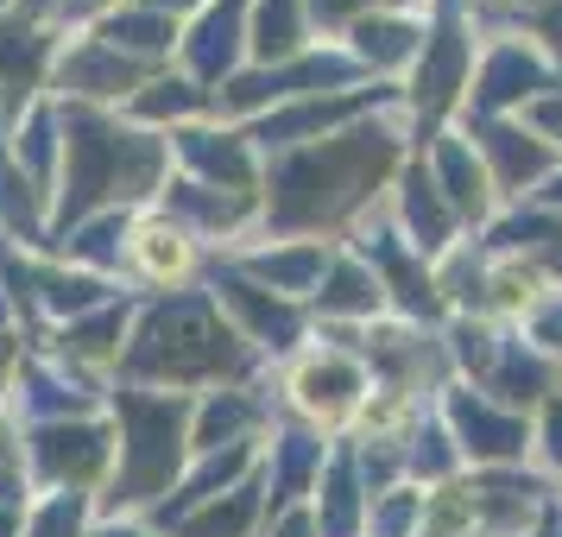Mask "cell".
Returning <instances> with one entry per match:
<instances>
[{"label":"cell","instance_id":"1","mask_svg":"<svg viewBox=\"0 0 562 537\" xmlns=\"http://www.w3.org/2000/svg\"><path fill=\"white\" fill-rule=\"evenodd\" d=\"M405 158H411V133L398 108L373 114V121H355L335 139L266 158L259 228L279 234V240H329V234L355 228L360 215L392 190Z\"/></svg>","mask_w":562,"mask_h":537},{"label":"cell","instance_id":"2","mask_svg":"<svg viewBox=\"0 0 562 537\" xmlns=\"http://www.w3.org/2000/svg\"><path fill=\"white\" fill-rule=\"evenodd\" d=\"M64 121V171H57V197H52V240L102 215V209H153L158 190L171 183V139L153 127H133L114 108H89V102H57Z\"/></svg>","mask_w":562,"mask_h":537},{"label":"cell","instance_id":"3","mask_svg":"<svg viewBox=\"0 0 562 537\" xmlns=\"http://www.w3.org/2000/svg\"><path fill=\"white\" fill-rule=\"evenodd\" d=\"M259 355L240 342L209 291H165L139 298V316L127 329V348L114 360V385H146V392H215V385H247Z\"/></svg>","mask_w":562,"mask_h":537},{"label":"cell","instance_id":"4","mask_svg":"<svg viewBox=\"0 0 562 537\" xmlns=\"http://www.w3.org/2000/svg\"><path fill=\"white\" fill-rule=\"evenodd\" d=\"M190 411L196 392H146V385L108 380V417H114V474L95 493V518H146V512L183 481L190 468Z\"/></svg>","mask_w":562,"mask_h":537},{"label":"cell","instance_id":"5","mask_svg":"<svg viewBox=\"0 0 562 537\" xmlns=\"http://www.w3.org/2000/svg\"><path fill=\"white\" fill-rule=\"evenodd\" d=\"M405 102V82H360V89H335V96H304V102H284L272 114L247 121V139H254L259 158L297 153V146H316V139H335L355 121H373V114H392Z\"/></svg>","mask_w":562,"mask_h":537},{"label":"cell","instance_id":"6","mask_svg":"<svg viewBox=\"0 0 562 537\" xmlns=\"http://www.w3.org/2000/svg\"><path fill=\"white\" fill-rule=\"evenodd\" d=\"M20 443H26V481L38 493H95V486H108L114 449H121L108 411L70 417V424H32V430H20Z\"/></svg>","mask_w":562,"mask_h":537},{"label":"cell","instance_id":"7","mask_svg":"<svg viewBox=\"0 0 562 537\" xmlns=\"http://www.w3.org/2000/svg\"><path fill=\"white\" fill-rule=\"evenodd\" d=\"M348 234H355L348 254H360L367 266H373V279H380L392 316H405V323H417V329L449 323V304H442V291H436V279H430V259L411 254V240L398 234L392 209H367Z\"/></svg>","mask_w":562,"mask_h":537},{"label":"cell","instance_id":"8","mask_svg":"<svg viewBox=\"0 0 562 537\" xmlns=\"http://www.w3.org/2000/svg\"><path fill=\"white\" fill-rule=\"evenodd\" d=\"M367 392H373V380H367L360 355L323 342V348L291 355V373H284V417H297V424H310V430H323V436H348V424H355L360 405H367Z\"/></svg>","mask_w":562,"mask_h":537},{"label":"cell","instance_id":"9","mask_svg":"<svg viewBox=\"0 0 562 537\" xmlns=\"http://www.w3.org/2000/svg\"><path fill=\"white\" fill-rule=\"evenodd\" d=\"M562 89L557 64L537 52L525 32H499V38H486V52L474 57V77H468V102H461V127L468 121H512V114H525L537 96H550Z\"/></svg>","mask_w":562,"mask_h":537},{"label":"cell","instance_id":"10","mask_svg":"<svg viewBox=\"0 0 562 537\" xmlns=\"http://www.w3.org/2000/svg\"><path fill=\"white\" fill-rule=\"evenodd\" d=\"M203 291L215 298V310H222L234 329H240V342H247L259 360H291V355H304V335H310V310H304V304L272 298L266 284H254L247 272H234L228 259H215V266H209Z\"/></svg>","mask_w":562,"mask_h":537},{"label":"cell","instance_id":"11","mask_svg":"<svg viewBox=\"0 0 562 537\" xmlns=\"http://www.w3.org/2000/svg\"><path fill=\"white\" fill-rule=\"evenodd\" d=\"M7 411L20 417V430L32 424H70V417H102L108 411V380L70 367L64 355L38 348L32 342L20 367H13V385H7Z\"/></svg>","mask_w":562,"mask_h":537},{"label":"cell","instance_id":"12","mask_svg":"<svg viewBox=\"0 0 562 537\" xmlns=\"http://www.w3.org/2000/svg\"><path fill=\"white\" fill-rule=\"evenodd\" d=\"M436 411H442V424H449L468 468H525V456H531V417L525 411L493 405L481 385H461V380L436 392Z\"/></svg>","mask_w":562,"mask_h":537},{"label":"cell","instance_id":"13","mask_svg":"<svg viewBox=\"0 0 562 537\" xmlns=\"http://www.w3.org/2000/svg\"><path fill=\"white\" fill-rule=\"evenodd\" d=\"M171 165L178 178L209 183V190H228V197H259L266 183V158L254 153L247 127H228V121H190V127H171Z\"/></svg>","mask_w":562,"mask_h":537},{"label":"cell","instance_id":"14","mask_svg":"<svg viewBox=\"0 0 562 537\" xmlns=\"http://www.w3.org/2000/svg\"><path fill=\"white\" fill-rule=\"evenodd\" d=\"M158 70H146V64H133V57L108 52L102 38L89 32V38H77V45H64L57 52V70H52V102H89V108H121L153 82Z\"/></svg>","mask_w":562,"mask_h":537},{"label":"cell","instance_id":"15","mask_svg":"<svg viewBox=\"0 0 562 537\" xmlns=\"http://www.w3.org/2000/svg\"><path fill=\"white\" fill-rule=\"evenodd\" d=\"M468 139H474V153H481L486 178L499 190V209L512 203H531L543 178L562 165L557 146H543L531 127H518V121H468Z\"/></svg>","mask_w":562,"mask_h":537},{"label":"cell","instance_id":"16","mask_svg":"<svg viewBox=\"0 0 562 537\" xmlns=\"http://www.w3.org/2000/svg\"><path fill=\"white\" fill-rule=\"evenodd\" d=\"M247 13H254V0H209L203 13L183 26L178 70L190 82H203L209 96H215L234 70H247Z\"/></svg>","mask_w":562,"mask_h":537},{"label":"cell","instance_id":"17","mask_svg":"<svg viewBox=\"0 0 562 537\" xmlns=\"http://www.w3.org/2000/svg\"><path fill=\"white\" fill-rule=\"evenodd\" d=\"M57 52H64L57 26H32L20 13L0 20V127H13V121L52 89Z\"/></svg>","mask_w":562,"mask_h":537},{"label":"cell","instance_id":"18","mask_svg":"<svg viewBox=\"0 0 562 537\" xmlns=\"http://www.w3.org/2000/svg\"><path fill=\"white\" fill-rule=\"evenodd\" d=\"M203 272V247L158 209H139L133 215V234H127V272L121 279L146 284L153 298L165 291H190V279Z\"/></svg>","mask_w":562,"mask_h":537},{"label":"cell","instance_id":"19","mask_svg":"<svg viewBox=\"0 0 562 537\" xmlns=\"http://www.w3.org/2000/svg\"><path fill=\"white\" fill-rule=\"evenodd\" d=\"M158 215H171L196 247L203 240H215L222 254H228L240 234H254L259 228V197H228V190H209V183H190L171 171V183L158 190Z\"/></svg>","mask_w":562,"mask_h":537},{"label":"cell","instance_id":"20","mask_svg":"<svg viewBox=\"0 0 562 537\" xmlns=\"http://www.w3.org/2000/svg\"><path fill=\"white\" fill-rule=\"evenodd\" d=\"M417 158H424V171L436 178L442 203L461 215V228H486V222L499 215V190H493L481 153H474V139H468L461 127H442Z\"/></svg>","mask_w":562,"mask_h":537},{"label":"cell","instance_id":"21","mask_svg":"<svg viewBox=\"0 0 562 537\" xmlns=\"http://www.w3.org/2000/svg\"><path fill=\"white\" fill-rule=\"evenodd\" d=\"M392 222H398V234L411 240V254L430 259V266L449 254V247H461V215L442 203V190H436V178L424 171L417 153H411L405 171L392 178Z\"/></svg>","mask_w":562,"mask_h":537},{"label":"cell","instance_id":"22","mask_svg":"<svg viewBox=\"0 0 562 537\" xmlns=\"http://www.w3.org/2000/svg\"><path fill=\"white\" fill-rule=\"evenodd\" d=\"M335 436L310 430L297 417H272V443H266V468H259V481H266V512L279 518L291 506H310V486L323 474V456H329Z\"/></svg>","mask_w":562,"mask_h":537},{"label":"cell","instance_id":"23","mask_svg":"<svg viewBox=\"0 0 562 537\" xmlns=\"http://www.w3.org/2000/svg\"><path fill=\"white\" fill-rule=\"evenodd\" d=\"M222 259H228L234 272H247L254 284H266L272 298L310 304L335 259V240H259V247H228Z\"/></svg>","mask_w":562,"mask_h":537},{"label":"cell","instance_id":"24","mask_svg":"<svg viewBox=\"0 0 562 537\" xmlns=\"http://www.w3.org/2000/svg\"><path fill=\"white\" fill-rule=\"evenodd\" d=\"M279 411L266 399V385H215V392H196V411H190V456H215L228 443H259V430L272 424Z\"/></svg>","mask_w":562,"mask_h":537},{"label":"cell","instance_id":"25","mask_svg":"<svg viewBox=\"0 0 562 537\" xmlns=\"http://www.w3.org/2000/svg\"><path fill=\"white\" fill-rule=\"evenodd\" d=\"M304 310L323 329H367V323L385 316V291H380V279H373L367 259L348 254V247H335L329 272H323V284H316V298H310Z\"/></svg>","mask_w":562,"mask_h":537},{"label":"cell","instance_id":"26","mask_svg":"<svg viewBox=\"0 0 562 537\" xmlns=\"http://www.w3.org/2000/svg\"><path fill=\"white\" fill-rule=\"evenodd\" d=\"M133 316H139V298L133 291H121L114 304L89 310V316H77V323H64V329L52 335V342H38V348H52V355H64L70 367H82V373H114V360H121V348H127V329Z\"/></svg>","mask_w":562,"mask_h":537},{"label":"cell","instance_id":"27","mask_svg":"<svg viewBox=\"0 0 562 537\" xmlns=\"http://www.w3.org/2000/svg\"><path fill=\"white\" fill-rule=\"evenodd\" d=\"M424 20H411V13H367V20H355L341 32V45H348V57L373 82H398V77H411V64L424 52Z\"/></svg>","mask_w":562,"mask_h":537},{"label":"cell","instance_id":"28","mask_svg":"<svg viewBox=\"0 0 562 537\" xmlns=\"http://www.w3.org/2000/svg\"><path fill=\"white\" fill-rule=\"evenodd\" d=\"M310 518H316V537H367V486L355 474L348 436H335L323 456V474L310 486Z\"/></svg>","mask_w":562,"mask_h":537},{"label":"cell","instance_id":"29","mask_svg":"<svg viewBox=\"0 0 562 537\" xmlns=\"http://www.w3.org/2000/svg\"><path fill=\"white\" fill-rule=\"evenodd\" d=\"M95 38H102L108 52L146 64V70H165V64L178 57V45H183V26L165 20V13H153L146 0H127L121 13H108L102 26H95Z\"/></svg>","mask_w":562,"mask_h":537},{"label":"cell","instance_id":"30","mask_svg":"<svg viewBox=\"0 0 562 537\" xmlns=\"http://www.w3.org/2000/svg\"><path fill=\"white\" fill-rule=\"evenodd\" d=\"M7 146H13V158H20V171L32 178V190L52 203L57 197V171H64V121H57L52 96H38V102L7 127Z\"/></svg>","mask_w":562,"mask_h":537},{"label":"cell","instance_id":"31","mask_svg":"<svg viewBox=\"0 0 562 537\" xmlns=\"http://www.w3.org/2000/svg\"><path fill=\"white\" fill-rule=\"evenodd\" d=\"M215 114V96H209L203 82H190L183 70H158L127 108H121V121L133 127H153V133H171V127H190V121H209Z\"/></svg>","mask_w":562,"mask_h":537},{"label":"cell","instance_id":"32","mask_svg":"<svg viewBox=\"0 0 562 537\" xmlns=\"http://www.w3.org/2000/svg\"><path fill=\"white\" fill-rule=\"evenodd\" d=\"M127 234H133V209H102V215L77 222L64 240H52V259L102 272V279H121L127 272Z\"/></svg>","mask_w":562,"mask_h":537},{"label":"cell","instance_id":"33","mask_svg":"<svg viewBox=\"0 0 562 537\" xmlns=\"http://www.w3.org/2000/svg\"><path fill=\"white\" fill-rule=\"evenodd\" d=\"M481 392L493 399V405H506V411L543 405V399L557 392V367L537 355L525 335H506V342H499V360H493V373L481 380Z\"/></svg>","mask_w":562,"mask_h":537},{"label":"cell","instance_id":"34","mask_svg":"<svg viewBox=\"0 0 562 537\" xmlns=\"http://www.w3.org/2000/svg\"><path fill=\"white\" fill-rule=\"evenodd\" d=\"M310 13L304 0H254L247 13V64L272 70V64H291V57L310 52Z\"/></svg>","mask_w":562,"mask_h":537},{"label":"cell","instance_id":"35","mask_svg":"<svg viewBox=\"0 0 562 537\" xmlns=\"http://www.w3.org/2000/svg\"><path fill=\"white\" fill-rule=\"evenodd\" d=\"M0 234L20 240V247H38V254H45V234H52V203L20 171V158L7 146V127H0Z\"/></svg>","mask_w":562,"mask_h":537},{"label":"cell","instance_id":"36","mask_svg":"<svg viewBox=\"0 0 562 537\" xmlns=\"http://www.w3.org/2000/svg\"><path fill=\"white\" fill-rule=\"evenodd\" d=\"M557 240H562V215H550V209H537V203H512L486 222L474 247L486 259H537V254H550Z\"/></svg>","mask_w":562,"mask_h":537},{"label":"cell","instance_id":"37","mask_svg":"<svg viewBox=\"0 0 562 537\" xmlns=\"http://www.w3.org/2000/svg\"><path fill=\"white\" fill-rule=\"evenodd\" d=\"M461 468H468V461H461L456 436L442 424V411L430 405L405 436V481L411 486H449V481H461Z\"/></svg>","mask_w":562,"mask_h":537},{"label":"cell","instance_id":"38","mask_svg":"<svg viewBox=\"0 0 562 537\" xmlns=\"http://www.w3.org/2000/svg\"><path fill=\"white\" fill-rule=\"evenodd\" d=\"M259 518H266V481L254 474V481H240L234 493L209 500V506H196L171 537H254Z\"/></svg>","mask_w":562,"mask_h":537},{"label":"cell","instance_id":"39","mask_svg":"<svg viewBox=\"0 0 562 537\" xmlns=\"http://www.w3.org/2000/svg\"><path fill=\"white\" fill-rule=\"evenodd\" d=\"M499 342H506V329H493V316H449L442 323V355H449V373L461 385H481L493 373Z\"/></svg>","mask_w":562,"mask_h":537},{"label":"cell","instance_id":"40","mask_svg":"<svg viewBox=\"0 0 562 537\" xmlns=\"http://www.w3.org/2000/svg\"><path fill=\"white\" fill-rule=\"evenodd\" d=\"M550 291L543 266L537 259H486V298H481V316H525Z\"/></svg>","mask_w":562,"mask_h":537},{"label":"cell","instance_id":"41","mask_svg":"<svg viewBox=\"0 0 562 537\" xmlns=\"http://www.w3.org/2000/svg\"><path fill=\"white\" fill-rule=\"evenodd\" d=\"M95 532V493H38L26 506L20 537H89Z\"/></svg>","mask_w":562,"mask_h":537},{"label":"cell","instance_id":"42","mask_svg":"<svg viewBox=\"0 0 562 537\" xmlns=\"http://www.w3.org/2000/svg\"><path fill=\"white\" fill-rule=\"evenodd\" d=\"M424 532V486H392L367 500V537H417Z\"/></svg>","mask_w":562,"mask_h":537},{"label":"cell","instance_id":"43","mask_svg":"<svg viewBox=\"0 0 562 537\" xmlns=\"http://www.w3.org/2000/svg\"><path fill=\"white\" fill-rule=\"evenodd\" d=\"M0 506H32L26 481V443H20V417L0 405Z\"/></svg>","mask_w":562,"mask_h":537},{"label":"cell","instance_id":"44","mask_svg":"<svg viewBox=\"0 0 562 537\" xmlns=\"http://www.w3.org/2000/svg\"><path fill=\"white\" fill-rule=\"evenodd\" d=\"M518 335H525L537 355H543V360L562 373V291H557V284H550V291H543V298H537L525 316H518Z\"/></svg>","mask_w":562,"mask_h":537},{"label":"cell","instance_id":"45","mask_svg":"<svg viewBox=\"0 0 562 537\" xmlns=\"http://www.w3.org/2000/svg\"><path fill=\"white\" fill-rule=\"evenodd\" d=\"M531 449L543 456V474L557 481V474H562V392H550V399L537 405V417H531Z\"/></svg>","mask_w":562,"mask_h":537},{"label":"cell","instance_id":"46","mask_svg":"<svg viewBox=\"0 0 562 537\" xmlns=\"http://www.w3.org/2000/svg\"><path fill=\"white\" fill-rule=\"evenodd\" d=\"M310 13V32H348L355 20L380 13V0H304Z\"/></svg>","mask_w":562,"mask_h":537},{"label":"cell","instance_id":"47","mask_svg":"<svg viewBox=\"0 0 562 537\" xmlns=\"http://www.w3.org/2000/svg\"><path fill=\"white\" fill-rule=\"evenodd\" d=\"M127 0H64L52 13V26H57V38H70V32H95L108 20V13H121Z\"/></svg>","mask_w":562,"mask_h":537},{"label":"cell","instance_id":"48","mask_svg":"<svg viewBox=\"0 0 562 537\" xmlns=\"http://www.w3.org/2000/svg\"><path fill=\"white\" fill-rule=\"evenodd\" d=\"M525 32H531V45L557 64V77H562V0H537V13L525 20Z\"/></svg>","mask_w":562,"mask_h":537},{"label":"cell","instance_id":"49","mask_svg":"<svg viewBox=\"0 0 562 537\" xmlns=\"http://www.w3.org/2000/svg\"><path fill=\"white\" fill-rule=\"evenodd\" d=\"M518 127H531L543 146H557L562 153V89H550V96H537L525 114H518Z\"/></svg>","mask_w":562,"mask_h":537},{"label":"cell","instance_id":"50","mask_svg":"<svg viewBox=\"0 0 562 537\" xmlns=\"http://www.w3.org/2000/svg\"><path fill=\"white\" fill-rule=\"evenodd\" d=\"M266 537H316V518H310V506H291L272 518V532Z\"/></svg>","mask_w":562,"mask_h":537},{"label":"cell","instance_id":"51","mask_svg":"<svg viewBox=\"0 0 562 537\" xmlns=\"http://www.w3.org/2000/svg\"><path fill=\"white\" fill-rule=\"evenodd\" d=\"M20 355H26V342H20V335H0V405H7V385H13Z\"/></svg>","mask_w":562,"mask_h":537},{"label":"cell","instance_id":"52","mask_svg":"<svg viewBox=\"0 0 562 537\" xmlns=\"http://www.w3.org/2000/svg\"><path fill=\"white\" fill-rule=\"evenodd\" d=\"M89 537H158V532L146 525V518H102Z\"/></svg>","mask_w":562,"mask_h":537},{"label":"cell","instance_id":"53","mask_svg":"<svg viewBox=\"0 0 562 537\" xmlns=\"http://www.w3.org/2000/svg\"><path fill=\"white\" fill-rule=\"evenodd\" d=\"M146 7H153V13H165V20H178V26H190L209 0H146Z\"/></svg>","mask_w":562,"mask_h":537},{"label":"cell","instance_id":"54","mask_svg":"<svg viewBox=\"0 0 562 537\" xmlns=\"http://www.w3.org/2000/svg\"><path fill=\"white\" fill-rule=\"evenodd\" d=\"M531 203H537V209H550V215H562V165L550 171V178H543V190H537Z\"/></svg>","mask_w":562,"mask_h":537},{"label":"cell","instance_id":"55","mask_svg":"<svg viewBox=\"0 0 562 537\" xmlns=\"http://www.w3.org/2000/svg\"><path fill=\"white\" fill-rule=\"evenodd\" d=\"M57 7H64V0H20L13 13H20V20H32V26H52V13H57Z\"/></svg>","mask_w":562,"mask_h":537},{"label":"cell","instance_id":"56","mask_svg":"<svg viewBox=\"0 0 562 537\" xmlns=\"http://www.w3.org/2000/svg\"><path fill=\"white\" fill-rule=\"evenodd\" d=\"M537 266H543V279H550V284L562 291V240L550 247V254H537Z\"/></svg>","mask_w":562,"mask_h":537},{"label":"cell","instance_id":"57","mask_svg":"<svg viewBox=\"0 0 562 537\" xmlns=\"http://www.w3.org/2000/svg\"><path fill=\"white\" fill-rule=\"evenodd\" d=\"M380 13H411V20H424L430 0H380Z\"/></svg>","mask_w":562,"mask_h":537},{"label":"cell","instance_id":"58","mask_svg":"<svg viewBox=\"0 0 562 537\" xmlns=\"http://www.w3.org/2000/svg\"><path fill=\"white\" fill-rule=\"evenodd\" d=\"M0 335H20V310L7 298V284H0Z\"/></svg>","mask_w":562,"mask_h":537},{"label":"cell","instance_id":"59","mask_svg":"<svg viewBox=\"0 0 562 537\" xmlns=\"http://www.w3.org/2000/svg\"><path fill=\"white\" fill-rule=\"evenodd\" d=\"M20 525H26V506H0V537H20Z\"/></svg>","mask_w":562,"mask_h":537},{"label":"cell","instance_id":"60","mask_svg":"<svg viewBox=\"0 0 562 537\" xmlns=\"http://www.w3.org/2000/svg\"><path fill=\"white\" fill-rule=\"evenodd\" d=\"M13 7H20V0H0V20H7V13H13Z\"/></svg>","mask_w":562,"mask_h":537},{"label":"cell","instance_id":"61","mask_svg":"<svg viewBox=\"0 0 562 537\" xmlns=\"http://www.w3.org/2000/svg\"><path fill=\"white\" fill-rule=\"evenodd\" d=\"M557 506H562V474H557Z\"/></svg>","mask_w":562,"mask_h":537}]
</instances>
